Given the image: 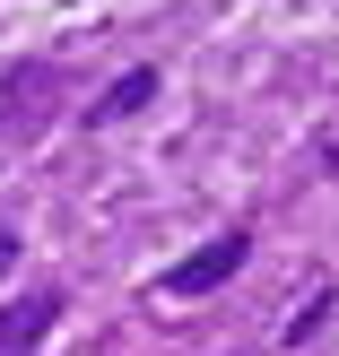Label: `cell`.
I'll return each mask as SVG.
<instances>
[{
    "mask_svg": "<svg viewBox=\"0 0 339 356\" xmlns=\"http://www.w3.org/2000/svg\"><path fill=\"white\" fill-rule=\"evenodd\" d=\"M244 261H253V226H218L200 252H183L166 278H157V296H183V305H191V296H218L226 278L244 270Z\"/></svg>",
    "mask_w": 339,
    "mask_h": 356,
    "instance_id": "cell-2",
    "label": "cell"
},
{
    "mask_svg": "<svg viewBox=\"0 0 339 356\" xmlns=\"http://www.w3.org/2000/svg\"><path fill=\"white\" fill-rule=\"evenodd\" d=\"M157 87H166V79H157V61H131L122 79H104L96 96L79 104V131H113V122H131L139 104H157Z\"/></svg>",
    "mask_w": 339,
    "mask_h": 356,
    "instance_id": "cell-3",
    "label": "cell"
},
{
    "mask_svg": "<svg viewBox=\"0 0 339 356\" xmlns=\"http://www.w3.org/2000/svg\"><path fill=\"white\" fill-rule=\"evenodd\" d=\"M26 252V243H17V226H0V278H9V261Z\"/></svg>",
    "mask_w": 339,
    "mask_h": 356,
    "instance_id": "cell-6",
    "label": "cell"
},
{
    "mask_svg": "<svg viewBox=\"0 0 339 356\" xmlns=\"http://www.w3.org/2000/svg\"><path fill=\"white\" fill-rule=\"evenodd\" d=\"M52 113H70V70L44 61V52L9 61V79H0V139H35Z\"/></svg>",
    "mask_w": 339,
    "mask_h": 356,
    "instance_id": "cell-1",
    "label": "cell"
},
{
    "mask_svg": "<svg viewBox=\"0 0 339 356\" xmlns=\"http://www.w3.org/2000/svg\"><path fill=\"white\" fill-rule=\"evenodd\" d=\"M61 305H70L61 287H26V296H9V305H0V356H35V348L52 339V322H61Z\"/></svg>",
    "mask_w": 339,
    "mask_h": 356,
    "instance_id": "cell-4",
    "label": "cell"
},
{
    "mask_svg": "<svg viewBox=\"0 0 339 356\" xmlns=\"http://www.w3.org/2000/svg\"><path fill=\"white\" fill-rule=\"evenodd\" d=\"M339 313V287L322 278V287L305 296V305H296V322H278V348H305V339H322V322Z\"/></svg>",
    "mask_w": 339,
    "mask_h": 356,
    "instance_id": "cell-5",
    "label": "cell"
}]
</instances>
